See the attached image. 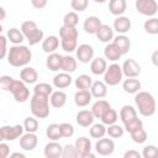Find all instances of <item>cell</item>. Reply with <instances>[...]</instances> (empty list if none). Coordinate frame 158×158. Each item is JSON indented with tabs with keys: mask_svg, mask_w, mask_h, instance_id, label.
<instances>
[{
	"mask_svg": "<svg viewBox=\"0 0 158 158\" xmlns=\"http://www.w3.org/2000/svg\"><path fill=\"white\" fill-rule=\"evenodd\" d=\"M7 63L15 68H25L32 59V52L27 46H11L7 53Z\"/></svg>",
	"mask_w": 158,
	"mask_h": 158,
	"instance_id": "1",
	"label": "cell"
},
{
	"mask_svg": "<svg viewBox=\"0 0 158 158\" xmlns=\"http://www.w3.org/2000/svg\"><path fill=\"white\" fill-rule=\"evenodd\" d=\"M135 104L136 107L138 110V112L144 116V117H149L152 115H154V112L157 111V102L154 96L148 93V91H139L135 95Z\"/></svg>",
	"mask_w": 158,
	"mask_h": 158,
	"instance_id": "2",
	"label": "cell"
},
{
	"mask_svg": "<svg viewBox=\"0 0 158 158\" xmlns=\"http://www.w3.org/2000/svg\"><path fill=\"white\" fill-rule=\"evenodd\" d=\"M49 98L33 94L30 100V109L36 118H46L49 116Z\"/></svg>",
	"mask_w": 158,
	"mask_h": 158,
	"instance_id": "3",
	"label": "cell"
},
{
	"mask_svg": "<svg viewBox=\"0 0 158 158\" xmlns=\"http://www.w3.org/2000/svg\"><path fill=\"white\" fill-rule=\"evenodd\" d=\"M21 31L25 36V38L28 41L30 46H35L37 43H40L41 41H43V31L37 26V23L32 20H27L23 21L21 25Z\"/></svg>",
	"mask_w": 158,
	"mask_h": 158,
	"instance_id": "4",
	"label": "cell"
},
{
	"mask_svg": "<svg viewBox=\"0 0 158 158\" xmlns=\"http://www.w3.org/2000/svg\"><path fill=\"white\" fill-rule=\"evenodd\" d=\"M122 67L117 63H112L107 67L105 74H104V83L109 86H115L122 81Z\"/></svg>",
	"mask_w": 158,
	"mask_h": 158,
	"instance_id": "5",
	"label": "cell"
},
{
	"mask_svg": "<svg viewBox=\"0 0 158 158\" xmlns=\"http://www.w3.org/2000/svg\"><path fill=\"white\" fill-rule=\"evenodd\" d=\"M23 125H14V126H1L0 128V139L2 142L5 141H15L17 138H21L23 135Z\"/></svg>",
	"mask_w": 158,
	"mask_h": 158,
	"instance_id": "6",
	"label": "cell"
},
{
	"mask_svg": "<svg viewBox=\"0 0 158 158\" xmlns=\"http://www.w3.org/2000/svg\"><path fill=\"white\" fill-rule=\"evenodd\" d=\"M10 93L12 94L16 102H25L30 98V90L22 80H16L10 88Z\"/></svg>",
	"mask_w": 158,
	"mask_h": 158,
	"instance_id": "7",
	"label": "cell"
},
{
	"mask_svg": "<svg viewBox=\"0 0 158 158\" xmlns=\"http://www.w3.org/2000/svg\"><path fill=\"white\" fill-rule=\"evenodd\" d=\"M136 10L148 17H153L158 11V2L156 0H136Z\"/></svg>",
	"mask_w": 158,
	"mask_h": 158,
	"instance_id": "8",
	"label": "cell"
},
{
	"mask_svg": "<svg viewBox=\"0 0 158 158\" xmlns=\"http://www.w3.org/2000/svg\"><path fill=\"white\" fill-rule=\"evenodd\" d=\"M77 59L84 64L86 63H91V60L94 59V48L93 46L88 44V43H83V44H79L77 51Z\"/></svg>",
	"mask_w": 158,
	"mask_h": 158,
	"instance_id": "9",
	"label": "cell"
},
{
	"mask_svg": "<svg viewBox=\"0 0 158 158\" xmlns=\"http://www.w3.org/2000/svg\"><path fill=\"white\" fill-rule=\"evenodd\" d=\"M95 151L99 156H110L115 151V142L112 138H100L95 143Z\"/></svg>",
	"mask_w": 158,
	"mask_h": 158,
	"instance_id": "10",
	"label": "cell"
},
{
	"mask_svg": "<svg viewBox=\"0 0 158 158\" xmlns=\"http://www.w3.org/2000/svg\"><path fill=\"white\" fill-rule=\"evenodd\" d=\"M122 73L126 78H137L141 74V65L133 58H128L122 64Z\"/></svg>",
	"mask_w": 158,
	"mask_h": 158,
	"instance_id": "11",
	"label": "cell"
},
{
	"mask_svg": "<svg viewBox=\"0 0 158 158\" xmlns=\"http://www.w3.org/2000/svg\"><path fill=\"white\" fill-rule=\"evenodd\" d=\"M38 144V137L36 133H23L22 137L20 138V147L23 151L31 152L33 151Z\"/></svg>",
	"mask_w": 158,
	"mask_h": 158,
	"instance_id": "12",
	"label": "cell"
},
{
	"mask_svg": "<svg viewBox=\"0 0 158 158\" xmlns=\"http://www.w3.org/2000/svg\"><path fill=\"white\" fill-rule=\"evenodd\" d=\"M63 153V146L57 141L48 142L43 148V154L46 158H60Z\"/></svg>",
	"mask_w": 158,
	"mask_h": 158,
	"instance_id": "13",
	"label": "cell"
},
{
	"mask_svg": "<svg viewBox=\"0 0 158 158\" xmlns=\"http://www.w3.org/2000/svg\"><path fill=\"white\" fill-rule=\"evenodd\" d=\"M131 26H132V23H131L130 17H127V16H118V17H116L114 20L112 28L118 35H125V33H127L131 30Z\"/></svg>",
	"mask_w": 158,
	"mask_h": 158,
	"instance_id": "14",
	"label": "cell"
},
{
	"mask_svg": "<svg viewBox=\"0 0 158 158\" xmlns=\"http://www.w3.org/2000/svg\"><path fill=\"white\" fill-rule=\"evenodd\" d=\"M101 25H102V22L98 16H89L84 20L83 30L89 35H96L99 28L101 27Z\"/></svg>",
	"mask_w": 158,
	"mask_h": 158,
	"instance_id": "15",
	"label": "cell"
},
{
	"mask_svg": "<svg viewBox=\"0 0 158 158\" xmlns=\"http://www.w3.org/2000/svg\"><path fill=\"white\" fill-rule=\"evenodd\" d=\"M94 115L91 112V110H80L77 116H75V121L79 126L81 127H90L94 125Z\"/></svg>",
	"mask_w": 158,
	"mask_h": 158,
	"instance_id": "16",
	"label": "cell"
},
{
	"mask_svg": "<svg viewBox=\"0 0 158 158\" xmlns=\"http://www.w3.org/2000/svg\"><path fill=\"white\" fill-rule=\"evenodd\" d=\"M72 81H73L72 75L68 73H64V72L56 74L54 78L52 79V84L57 89H65L72 84Z\"/></svg>",
	"mask_w": 158,
	"mask_h": 158,
	"instance_id": "17",
	"label": "cell"
},
{
	"mask_svg": "<svg viewBox=\"0 0 158 158\" xmlns=\"http://www.w3.org/2000/svg\"><path fill=\"white\" fill-rule=\"evenodd\" d=\"M38 79V73L33 67H25L20 70V80L25 84H35Z\"/></svg>",
	"mask_w": 158,
	"mask_h": 158,
	"instance_id": "18",
	"label": "cell"
},
{
	"mask_svg": "<svg viewBox=\"0 0 158 158\" xmlns=\"http://www.w3.org/2000/svg\"><path fill=\"white\" fill-rule=\"evenodd\" d=\"M62 63H63V56L57 52L48 54L46 58V65L51 72H58L59 69H62Z\"/></svg>",
	"mask_w": 158,
	"mask_h": 158,
	"instance_id": "19",
	"label": "cell"
},
{
	"mask_svg": "<svg viewBox=\"0 0 158 158\" xmlns=\"http://www.w3.org/2000/svg\"><path fill=\"white\" fill-rule=\"evenodd\" d=\"M93 95L90 90H78L74 94V104L78 107H85L91 102Z\"/></svg>",
	"mask_w": 158,
	"mask_h": 158,
	"instance_id": "20",
	"label": "cell"
},
{
	"mask_svg": "<svg viewBox=\"0 0 158 158\" xmlns=\"http://www.w3.org/2000/svg\"><path fill=\"white\" fill-rule=\"evenodd\" d=\"M104 56H105V59H109V60H111V62H116V60H118L123 54H122V52L120 51V48H118L114 42H111V43H107V44L105 46V48H104Z\"/></svg>",
	"mask_w": 158,
	"mask_h": 158,
	"instance_id": "21",
	"label": "cell"
},
{
	"mask_svg": "<svg viewBox=\"0 0 158 158\" xmlns=\"http://www.w3.org/2000/svg\"><path fill=\"white\" fill-rule=\"evenodd\" d=\"M59 47V38L57 36H48L42 41V51L47 54L56 53L57 48Z\"/></svg>",
	"mask_w": 158,
	"mask_h": 158,
	"instance_id": "22",
	"label": "cell"
},
{
	"mask_svg": "<svg viewBox=\"0 0 158 158\" xmlns=\"http://www.w3.org/2000/svg\"><path fill=\"white\" fill-rule=\"evenodd\" d=\"M107 69L106 59L102 57H96L90 63V70L94 75H104Z\"/></svg>",
	"mask_w": 158,
	"mask_h": 158,
	"instance_id": "23",
	"label": "cell"
},
{
	"mask_svg": "<svg viewBox=\"0 0 158 158\" xmlns=\"http://www.w3.org/2000/svg\"><path fill=\"white\" fill-rule=\"evenodd\" d=\"M141 88H142V84L136 78H127L122 81V89L127 94H135L136 95L137 93L141 91Z\"/></svg>",
	"mask_w": 158,
	"mask_h": 158,
	"instance_id": "24",
	"label": "cell"
},
{
	"mask_svg": "<svg viewBox=\"0 0 158 158\" xmlns=\"http://www.w3.org/2000/svg\"><path fill=\"white\" fill-rule=\"evenodd\" d=\"M109 109H111L110 102L106 101V100H104V99H100V100H96V101L93 104V106H91V112H93V115H94L95 118H101L102 115H104Z\"/></svg>",
	"mask_w": 158,
	"mask_h": 158,
	"instance_id": "25",
	"label": "cell"
},
{
	"mask_svg": "<svg viewBox=\"0 0 158 158\" xmlns=\"http://www.w3.org/2000/svg\"><path fill=\"white\" fill-rule=\"evenodd\" d=\"M90 93H91L93 98L100 100L107 95V85L104 83V80H96L93 83V85L90 88Z\"/></svg>",
	"mask_w": 158,
	"mask_h": 158,
	"instance_id": "26",
	"label": "cell"
},
{
	"mask_svg": "<svg viewBox=\"0 0 158 158\" xmlns=\"http://www.w3.org/2000/svg\"><path fill=\"white\" fill-rule=\"evenodd\" d=\"M127 9L126 0H110L109 1V11L115 16H123Z\"/></svg>",
	"mask_w": 158,
	"mask_h": 158,
	"instance_id": "27",
	"label": "cell"
},
{
	"mask_svg": "<svg viewBox=\"0 0 158 158\" xmlns=\"http://www.w3.org/2000/svg\"><path fill=\"white\" fill-rule=\"evenodd\" d=\"M49 102L52 107L56 109H60L65 105L67 102V94L63 90H56L52 93V95L49 96Z\"/></svg>",
	"mask_w": 158,
	"mask_h": 158,
	"instance_id": "28",
	"label": "cell"
},
{
	"mask_svg": "<svg viewBox=\"0 0 158 158\" xmlns=\"http://www.w3.org/2000/svg\"><path fill=\"white\" fill-rule=\"evenodd\" d=\"M96 37L100 42H104V43H109L110 41H114V28L109 25H105L102 23L101 27L99 28L98 33H96Z\"/></svg>",
	"mask_w": 158,
	"mask_h": 158,
	"instance_id": "29",
	"label": "cell"
},
{
	"mask_svg": "<svg viewBox=\"0 0 158 158\" xmlns=\"http://www.w3.org/2000/svg\"><path fill=\"white\" fill-rule=\"evenodd\" d=\"M74 146L79 154H85V153L91 152V141H90V138H88L85 136L77 138L74 142Z\"/></svg>",
	"mask_w": 158,
	"mask_h": 158,
	"instance_id": "30",
	"label": "cell"
},
{
	"mask_svg": "<svg viewBox=\"0 0 158 158\" xmlns=\"http://www.w3.org/2000/svg\"><path fill=\"white\" fill-rule=\"evenodd\" d=\"M93 83L94 81H93L91 77L88 75V74H80L74 80V85L78 90H90Z\"/></svg>",
	"mask_w": 158,
	"mask_h": 158,
	"instance_id": "31",
	"label": "cell"
},
{
	"mask_svg": "<svg viewBox=\"0 0 158 158\" xmlns=\"http://www.w3.org/2000/svg\"><path fill=\"white\" fill-rule=\"evenodd\" d=\"M137 117V110L132 105H123L120 110V118L122 123H126Z\"/></svg>",
	"mask_w": 158,
	"mask_h": 158,
	"instance_id": "32",
	"label": "cell"
},
{
	"mask_svg": "<svg viewBox=\"0 0 158 158\" xmlns=\"http://www.w3.org/2000/svg\"><path fill=\"white\" fill-rule=\"evenodd\" d=\"M6 37H7V40H9L14 46L21 44V43L23 42V40H25V36H23L22 31L19 30V28H16V27L9 28L7 32H6Z\"/></svg>",
	"mask_w": 158,
	"mask_h": 158,
	"instance_id": "33",
	"label": "cell"
},
{
	"mask_svg": "<svg viewBox=\"0 0 158 158\" xmlns=\"http://www.w3.org/2000/svg\"><path fill=\"white\" fill-rule=\"evenodd\" d=\"M112 42L120 48L122 54H126L130 51V48H131V40L126 35H117L116 37H114Z\"/></svg>",
	"mask_w": 158,
	"mask_h": 158,
	"instance_id": "34",
	"label": "cell"
},
{
	"mask_svg": "<svg viewBox=\"0 0 158 158\" xmlns=\"http://www.w3.org/2000/svg\"><path fill=\"white\" fill-rule=\"evenodd\" d=\"M77 67H78V62H77V58H74L73 56H63V63H62V70L64 73H68V74H72L77 70Z\"/></svg>",
	"mask_w": 158,
	"mask_h": 158,
	"instance_id": "35",
	"label": "cell"
},
{
	"mask_svg": "<svg viewBox=\"0 0 158 158\" xmlns=\"http://www.w3.org/2000/svg\"><path fill=\"white\" fill-rule=\"evenodd\" d=\"M46 136L51 141H57V142L60 138H63L62 131H60V123H49L46 128Z\"/></svg>",
	"mask_w": 158,
	"mask_h": 158,
	"instance_id": "36",
	"label": "cell"
},
{
	"mask_svg": "<svg viewBox=\"0 0 158 158\" xmlns=\"http://www.w3.org/2000/svg\"><path fill=\"white\" fill-rule=\"evenodd\" d=\"M79 32L77 27H65L62 26L59 28V37L60 40H78Z\"/></svg>",
	"mask_w": 158,
	"mask_h": 158,
	"instance_id": "37",
	"label": "cell"
},
{
	"mask_svg": "<svg viewBox=\"0 0 158 158\" xmlns=\"http://www.w3.org/2000/svg\"><path fill=\"white\" fill-rule=\"evenodd\" d=\"M53 93V86L48 83H38L33 88V94L42 95V96H51Z\"/></svg>",
	"mask_w": 158,
	"mask_h": 158,
	"instance_id": "38",
	"label": "cell"
},
{
	"mask_svg": "<svg viewBox=\"0 0 158 158\" xmlns=\"http://www.w3.org/2000/svg\"><path fill=\"white\" fill-rule=\"evenodd\" d=\"M106 127H105V125L104 123H94L93 126H90V128H89V135H90V137H93V138H98V139H100V138H104V136L106 135Z\"/></svg>",
	"mask_w": 158,
	"mask_h": 158,
	"instance_id": "39",
	"label": "cell"
},
{
	"mask_svg": "<svg viewBox=\"0 0 158 158\" xmlns=\"http://www.w3.org/2000/svg\"><path fill=\"white\" fill-rule=\"evenodd\" d=\"M40 123L35 116H28L23 120V128L27 133H36L38 131Z\"/></svg>",
	"mask_w": 158,
	"mask_h": 158,
	"instance_id": "40",
	"label": "cell"
},
{
	"mask_svg": "<svg viewBox=\"0 0 158 158\" xmlns=\"http://www.w3.org/2000/svg\"><path fill=\"white\" fill-rule=\"evenodd\" d=\"M117 118H118V115H117L116 110H114V109L111 107V109H109V110L102 115V117H101L100 120H101V123L107 125V126H111V125H115V123H116Z\"/></svg>",
	"mask_w": 158,
	"mask_h": 158,
	"instance_id": "41",
	"label": "cell"
},
{
	"mask_svg": "<svg viewBox=\"0 0 158 158\" xmlns=\"http://www.w3.org/2000/svg\"><path fill=\"white\" fill-rule=\"evenodd\" d=\"M143 30L149 35H158V19L149 17L143 23Z\"/></svg>",
	"mask_w": 158,
	"mask_h": 158,
	"instance_id": "42",
	"label": "cell"
},
{
	"mask_svg": "<svg viewBox=\"0 0 158 158\" xmlns=\"http://www.w3.org/2000/svg\"><path fill=\"white\" fill-rule=\"evenodd\" d=\"M78 22H79V16L74 11L67 12L63 17V26L65 27H77Z\"/></svg>",
	"mask_w": 158,
	"mask_h": 158,
	"instance_id": "43",
	"label": "cell"
},
{
	"mask_svg": "<svg viewBox=\"0 0 158 158\" xmlns=\"http://www.w3.org/2000/svg\"><path fill=\"white\" fill-rule=\"evenodd\" d=\"M123 128H125L126 132H128L131 135L132 132H135V131H137L139 128H143V122H142V120H139L138 117H136V118H133V120L123 123Z\"/></svg>",
	"mask_w": 158,
	"mask_h": 158,
	"instance_id": "44",
	"label": "cell"
},
{
	"mask_svg": "<svg viewBox=\"0 0 158 158\" xmlns=\"http://www.w3.org/2000/svg\"><path fill=\"white\" fill-rule=\"evenodd\" d=\"M106 133H107V136H109L110 138H120V137L123 136V133H125V128L121 127L120 125L115 123V125H111V126L107 127Z\"/></svg>",
	"mask_w": 158,
	"mask_h": 158,
	"instance_id": "45",
	"label": "cell"
},
{
	"mask_svg": "<svg viewBox=\"0 0 158 158\" xmlns=\"http://www.w3.org/2000/svg\"><path fill=\"white\" fill-rule=\"evenodd\" d=\"M60 158H79V153H78L75 146L70 144V143L63 146V153H62Z\"/></svg>",
	"mask_w": 158,
	"mask_h": 158,
	"instance_id": "46",
	"label": "cell"
},
{
	"mask_svg": "<svg viewBox=\"0 0 158 158\" xmlns=\"http://www.w3.org/2000/svg\"><path fill=\"white\" fill-rule=\"evenodd\" d=\"M60 47L64 52L72 53L77 51L78 48V41L77 40H60Z\"/></svg>",
	"mask_w": 158,
	"mask_h": 158,
	"instance_id": "47",
	"label": "cell"
},
{
	"mask_svg": "<svg viewBox=\"0 0 158 158\" xmlns=\"http://www.w3.org/2000/svg\"><path fill=\"white\" fill-rule=\"evenodd\" d=\"M131 138L135 143H138V144H142L147 141V132L144 128H139L135 132L131 133Z\"/></svg>",
	"mask_w": 158,
	"mask_h": 158,
	"instance_id": "48",
	"label": "cell"
},
{
	"mask_svg": "<svg viewBox=\"0 0 158 158\" xmlns=\"http://www.w3.org/2000/svg\"><path fill=\"white\" fill-rule=\"evenodd\" d=\"M141 154L143 158H158V147L154 144H148L143 147Z\"/></svg>",
	"mask_w": 158,
	"mask_h": 158,
	"instance_id": "49",
	"label": "cell"
},
{
	"mask_svg": "<svg viewBox=\"0 0 158 158\" xmlns=\"http://www.w3.org/2000/svg\"><path fill=\"white\" fill-rule=\"evenodd\" d=\"M89 5L88 0H72L70 1V7L74 10V12H83L86 10Z\"/></svg>",
	"mask_w": 158,
	"mask_h": 158,
	"instance_id": "50",
	"label": "cell"
},
{
	"mask_svg": "<svg viewBox=\"0 0 158 158\" xmlns=\"http://www.w3.org/2000/svg\"><path fill=\"white\" fill-rule=\"evenodd\" d=\"M15 79L10 75H1L0 77V88L5 91H10V88L11 85L14 84Z\"/></svg>",
	"mask_w": 158,
	"mask_h": 158,
	"instance_id": "51",
	"label": "cell"
},
{
	"mask_svg": "<svg viewBox=\"0 0 158 158\" xmlns=\"http://www.w3.org/2000/svg\"><path fill=\"white\" fill-rule=\"evenodd\" d=\"M60 131L64 138H70L74 135V126L69 122H63L60 123Z\"/></svg>",
	"mask_w": 158,
	"mask_h": 158,
	"instance_id": "52",
	"label": "cell"
},
{
	"mask_svg": "<svg viewBox=\"0 0 158 158\" xmlns=\"http://www.w3.org/2000/svg\"><path fill=\"white\" fill-rule=\"evenodd\" d=\"M7 37L4 35H0V58L4 59L7 57L9 49H7Z\"/></svg>",
	"mask_w": 158,
	"mask_h": 158,
	"instance_id": "53",
	"label": "cell"
},
{
	"mask_svg": "<svg viewBox=\"0 0 158 158\" xmlns=\"http://www.w3.org/2000/svg\"><path fill=\"white\" fill-rule=\"evenodd\" d=\"M10 157V147L6 142L0 143V158H9Z\"/></svg>",
	"mask_w": 158,
	"mask_h": 158,
	"instance_id": "54",
	"label": "cell"
},
{
	"mask_svg": "<svg viewBox=\"0 0 158 158\" xmlns=\"http://www.w3.org/2000/svg\"><path fill=\"white\" fill-rule=\"evenodd\" d=\"M122 158H143V157H142V154L138 151H136V149H128V151H126L123 153V157Z\"/></svg>",
	"mask_w": 158,
	"mask_h": 158,
	"instance_id": "55",
	"label": "cell"
},
{
	"mask_svg": "<svg viewBox=\"0 0 158 158\" xmlns=\"http://www.w3.org/2000/svg\"><path fill=\"white\" fill-rule=\"evenodd\" d=\"M31 4L35 9H43L47 6V0H31Z\"/></svg>",
	"mask_w": 158,
	"mask_h": 158,
	"instance_id": "56",
	"label": "cell"
},
{
	"mask_svg": "<svg viewBox=\"0 0 158 158\" xmlns=\"http://www.w3.org/2000/svg\"><path fill=\"white\" fill-rule=\"evenodd\" d=\"M151 62H152V64H153L154 67H158V49L152 53V56H151Z\"/></svg>",
	"mask_w": 158,
	"mask_h": 158,
	"instance_id": "57",
	"label": "cell"
},
{
	"mask_svg": "<svg viewBox=\"0 0 158 158\" xmlns=\"http://www.w3.org/2000/svg\"><path fill=\"white\" fill-rule=\"evenodd\" d=\"M9 158H27L23 153H20V152H14V153H11L10 154V157Z\"/></svg>",
	"mask_w": 158,
	"mask_h": 158,
	"instance_id": "58",
	"label": "cell"
},
{
	"mask_svg": "<svg viewBox=\"0 0 158 158\" xmlns=\"http://www.w3.org/2000/svg\"><path fill=\"white\" fill-rule=\"evenodd\" d=\"M5 17H6V11L2 6H0V21H4Z\"/></svg>",
	"mask_w": 158,
	"mask_h": 158,
	"instance_id": "59",
	"label": "cell"
},
{
	"mask_svg": "<svg viewBox=\"0 0 158 158\" xmlns=\"http://www.w3.org/2000/svg\"><path fill=\"white\" fill-rule=\"evenodd\" d=\"M79 158H96V156L94 153H85V154H79Z\"/></svg>",
	"mask_w": 158,
	"mask_h": 158,
	"instance_id": "60",
	"label": "cell"
},
{
	"mask_svg": "<svg viewBox=\"0 0 158 158\" xmlns=\"http://www.w3.org/2000/svg\"><path fill=\"white\" fill-rule=\"evenodd\" d=\"M157 110H158V106H157Z\"/></svg>",
	"mask_w": 158,
	"mask_h": 158,
	"instance_id": "61",
	"label": "cell"
},
{
	"mask_svg": "<svg viewBox=\"0 0 158 158\" xmlns=\"http://www.w3.org/2000/svg\"><path fill=\"white\" fill-rule=\"evenodd\" d=\"M157 2H158V1H157Z\"/></svg>",
	"mask_w": 158,
	"mask_h": 158,
	"instance_id": "62",
	"label": "cell"
}]
</instances>
